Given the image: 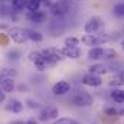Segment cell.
<instances>
[{
  "label": "cell",
  "instance_id": "obj_14",
  "mask_svg": "<svg viewBox=\"0 0 124 124\" xmlns=\"http://www.w3.org/2000/svg\"><path fill=\"white\" fill-rule=\"evenodd\" d=\"M23 102L20 101V100H17V98H10L9 101H7V104H6V110L7 111H10V113H13V114H19V113H22L23 111Z\"/></svg>",
  "mask_w": 124,
  "mask_h": 124
},
{
  "label": "cell",
  "instance_id": "obj_27",
  "mask_svg": "<svg viewBox=\"0 0 124 124\" xmlns=\"http://www.w3.org/2000/svg\"><path fill=\"white\" fill-rule=\"evenodd\" d=\"M10 43V38L7 32H0V46H7Z\"/></svg>",
  "mask_w": 124,
  "mask_h": 124
},
{
  "label": "cell",
  "instance_id": "obj_16",
  "mask_svg": "<svg viewBox=\"0 0 124 124\" xmlns=\"http://www.w3.org/2000/svg\"><path fill=\"white\" fill-rule=\"evenodd\" d=\"M104 48L102 46H94L88 51V59L90 61H102Z\"/></svg>",
  "mask_w": 124,
  "mask_h": 124
},
{
  "label": "cell",
  "instance_id": "obj_21",
  "mask_svg": "<svg viewBox=\"0 0 124 124\" xmlns=\"http://www.w3.org/2000/svg\"><path fill=\"white\" fill-rule=\"evenodd\" d=\"M17 71L15 68H0V77L1 78H16Z\"/></svg>",
  "mask_w": 124,
  "mask_h": 124
},
{
  "label": "cell",
  "instance_id": "obj_35",
  "mask_svg": "<svg viewBox=\"0 0 124 124\" xmlns=\"http://www.w3.org/2000/svg\"><path fill=\"white\" fill-rule=\"evenodd\" d=\"M75 1H85V0H75Z\"/></svg>",
  "mask_w": 124,
  "mask_h": 124
},
{
  "label": "cell",
  "instance_id": "obj_26",
  "mask_svg": "<svg viewBox=\"0 0 124 124\" xmlns=\"http://www.w3.org/2000/svg\"><path fill=\"white\" fill-rule=\"evenodd\" d=\"M81 43V39L77 36H66L63 39V46H78Z\"/></svg>",
  "mask_w": 124,
  "mask_h": 124
},
{
  "label": "cell",
  "instance_id": "obj_32",
  "mask_svg": "<svg viewBox=\"0 0 124 124\" xmlns=\"http://www.w3.org/2000/svg\"><path fill=\"white\" fill-rule=\"evenodd\" d=\"M42 1V4H46V6H51V0H39Z\"/></svg>",
  "mask_w": 124,
  "mask_h": 124
},
{
  "label": "cell",
  "instance_id": "obj_4",
  "mask_svg": "<svg viewBox=\"0 0 124 124\" xmlns=\"http://www.w3.org/2000/svg\"><path fill=\"white\" fill-rule=\"evenodd\" d=\"M40 54H42V56H43L48 66H55L63 58L61 49H58V48H43L40 51Z\"/></svg>",
  "mask_w": 124,
  "mask_h": 124
},
{
  "label": "cell",
  "instance_id": "obj_29",
  "mask_svg": "<svg viewBox=\"0 0 124 124\" xmlns=\"http://www.w3.org/2000/svg\"><path fill=\"white\" fill-rule=\"evenodd\" d=\"M6 98H7V94L0 88V104H1V102H4V101H6Z\"/></svg>",
  "mask_w": 124,
  "mask_h": 124
},
{
  "label": "cell",
  "instance_id": "obj_33",
  "mask_svg": "<svg viewBox=\"0 0 124 124\" xmlns=\"http://www.w3.org/2000/svg\"><path fill=\"white\" fill-rule=\"evenodd\" d=\"M19 90H20V91H23V90H28V87L22 84V85H19Z\"/></svg>",
  "mask_w": 124,
  "mask_h": 124
},
{
  "label": "cell",
  "instance_id": "obj_24",
  "mask_svg": "<svg viewBox=\"0 0 124 124\" xmlns=\"http://www.w3.org/2000/svg\"><path fill=\"white\" fill-rule=\"evenodd\" d=\"M117 58V52L113 48H104V55H102V61H111Z\"/></svg>",
  "mask_w": 124,
  "mask_h": 124
},
{
  "label": "cell",
  "instance_id": "obj_6",
  "mask_svg": "<svg viewBox=\"0 0 124 124\" xmlns=\"http://www.w3.org/2000/svg\"><path fill=\"white\" fill-rule=\"evenodd\" d=\"M102 28H104V19L101 16H91L84 25V32L85 33H97V32H101Z\"/></svg>",
  "mask_w": 124,
  "mask_h": 124
},
{
  "label": "cell",
  "instance_id": "obj_25",
  "mask_svg": "<svg viewBox=\"0 0 124 124\" xmlns=\"http://www.w3.org/2000/svg\"><path fill=\"white\" fill-rule=\"evenodd\" d=\"M113 15H114L116 17L123 19V17H124V1L114 4V7H113Z\"/></svg>",
  "mask_w": 124,
  "mask_h": 124
},
{
  "label": "cell",
  "instance_id": "obj_10",
  "mask_svg": "<svg viewBox=\"0 0 124 124\" xmlns=\"http://www.w3.org/2000/svg\"><path fill=\"white\" fill-rule=\"evenodd\" d=\"M59 116V110L58 107H54V105H49V107H45L42 108L40 114H39V121H48V120H54V118H58Z\"/></svg>",
  "mask_w": 124,
  "mask_h": 124
},
{
  "label": "cell",
  "instance_id": "obj_22",
  "mask_svg": "<svg viewBox=\"0 0 124 124\" xmlns=\"http://www.w3.org/2000/svg\"><path fill=\"white\" fill-rule=\"evenodd\" d=\"M39 9H42V1H39V0H28L26 1V10L28 12H36Z\"/></svg>",
  "mask_w": 124,
  "mask_h": 124
},
{
  "label": "cell",
  "instance_id": "obj_3",
  "mask_svg": "<svg viewBox=\"0 0 124 124\" xmlns=\"http://www.w3.org/2000/svg\"><path fill=\"white\" fill-rule=\"evenodd\" d=\"M71 4L69 0H56L55 3H51L48 13H51L54 17H63L69 13Z\"/></svg>",
  "mask_w": 124,
  "mask_h": 124
},
{
  "label": "cell",
  "instance_id": "obj_19",
  "mask_svg": "<svg viewBox=\"0 0 124 124\" xmlns=\"http://www.w3.org/2000/svg\"><path fill=\"white\" fill-rule=\"evenodd\" d=\"M111 100L116 102V104H123L124 102V90H120V88H116V90H113L111 93Z\"/></svg>",
  "mask_w": 124,
  "mask_h": 124
},
{
  "label": "cell",
  "instance_id": "obj_2",
  "mask_svg": "<svg viewBox=\"0 0 124 124\" xmlns=\"http://www.w3.org/2000/svg\"><path fill=\"white\" fill-rule=\"evenodd\" d=\"M71 102H72L75 107H82V108H85V107H91V105H93L94 98L88 91H85V90H82V88H78V90L74 93V95H72Z\"/></svg>",
  "mask_w": 124,
  "mask_h": 124
},
{
  "label": "cell",
  "instance_id": "obj_36",
  "mask_svg": "<svg viewBox=\"0 0 124 124\" xmlns=\"http://www.w3.org/2000/svg\"><path fill=\"white\" fill-rule=\"evenodd\" d=\"M0 78H1V77H0Z\"/></svg>",
  "mask_w": 124,
  "mask_h": 124
},
{
  "label": "cell",
  "instance_id": "obj_15",
  "mask_svg": "<svg viewBox=\"0 0 124 124\" xmlns=\"http://www.w3.org/2000/svg\"><path fill=\"white\" fill-rule=\"evenodd\" d=\"M0 88L4 91L6 94H10L16 90V82L15 78H0Z\"/></svg>",
  "mask_w": 124,
  "mask_h": 124
},
{
  "label": "cell",
  "instance_id": "obj_11",
  "mask_svg": "<svg viewBox=\"0 0 124 124\" xmlns=\"http://www.w3.org/2000/svg\"><path fill=\"white\" fill-rule=\"evenodd\" d=\"M81 84H84V85H87V87H100V85L102 84V79H101L100 75H95V74L88 72V74L82 75Z\"/></svg>",
  "mask_w": 124,
  "mask_h": 124
},
{
  "label": "cell",
  "instance_id": "obj_13",
  "mask_svg": "<svg viewBox=\"0 0 124 124\" xmlns=\"http://www.w3.org/2000/svg\"><path fill=\"white\" fill-rule=\"evenodd\" d=\"M61 52L63 55V58H69V59H78L81 56L79 46H62Z\"/></svg>",
  "mask_w": 124,
  "mask_h": 124
},
{
  "label": "cell",
  "instance_id": "obj_30",
  "mask_svg": "<svg viewBox=\"0 0 124 124\" xmlns=\"http://www.w3.org/2000/svg\"><path fill=\"white\" fill-rule=\"evenodd\" d=\"M26 124H39V120L35 118V117H31V118L26 120Z\"/></svg>",
  "mask_w": 124,
  "mask_h": 124
},
{
  "label": "cell",
  "instance_id": "obj_34",
  "mask_svg": "<svg viewBox=\"0 0 124 124\" xmlns=\"http://www.w3.org/2000/svg\"><path fill=\"white\" fill-rule=\"evenodd\" d=\"M121 48L124 49V39H123V42H121Z\"/></svg>",
  "mask_w": 124,
  "mask_h": 124
},
{
  "label": "cell",
  "instance_id": "obj_1",
  "mask_svg": "<svg viewBox=\"0 0 124 124\" xmlns=\"http://www.w3.org/2000/svg\"><path fill=\"white\" fill-rule=\"evenodd\" d=\"M111 40V36L110 33L107 32H97V33H85L82 38H81V42L87 46H101L104 43H108Z\"/></svg>",
  "mask_w": 124,
  "mask_h": 124
},
{
  "label": "cell",
  "instance_id": "obj_5",
  "mask_svg": "<svg viewBox=\"0 0 124 124\" xmlns=\"http://www.w3.org/2000/svg\"><path fill=\"white\" fill-rule=\"evenodd\" d=\"M7 35L10 38V40L16 45H25L28 42V38L25 35L23 28L20 26H9L7 28Z\"/></svg>",
  "mask_w": 124,
  "mask_h": 124
},
{
  "label": "cell",
  "instance_id": "obj_18",
  "mask_svg": "<svg viewBox=\"0 0 124 124\" xmlns=\"http://www.w3.org/2000/svg\"><path fill=\"white\" fill-rule=\"evenodd\" d=\"M110 85H111V87H123L124 85V71L117 72V74L110 79Z\"/></svg>",
  "mask_w": 124,
  "mask_h": 124
},
{
  "label": "cell",
  "instance_id": "obj_23",
  "mask_svg": "<svg viewBox=\"0 0 124 124\" xmlns=\"http://www.w3.org/2000/svg\"><path fill=\"white\" fill-rule=\"evenodd\" d=\"M6 58L9 61H19L22 58V52L19 49H10V51L6 52Z\"/></svg>",
  "mask_w": 124,
  "mask_h": 124
},
{
  "label": "cell",
  "instance_id": "obj_12",
  "mask_svg": "<svg viewBox=\"0 0 124 124\" xmlns=\"http://www.w3.org/2000/svg\"><path fill=\"white\" fill-rule=\"evenodd\" d=\"M23 31H25V35H26V38H28L29 42H33V43H40V42H43V35H42V32L36 31L35 28H23Z\"/></svg>",
  "mask_w": 124,
  "mask_h": 124
},
{
  "label": "cell",
  "instance_id": "obj_17",
  "mask_svg": "<svg viewBox=\"0 0 124 124\" xmlns=\"http://www.w3.org/2000/svg\"><path fill=\"white\" fill-rule=\"evenodd\" d=\"M26 1L28 0H10V9L15 13H23V10H26Z\"/></svg>",
  "mask_w": 124,
  "mask_h": 124
},
{
  "label": "cell",
  "instance_id": "obj_8",
  "mask_svg": "<svg viewBox=\"0 0 124 124\" xmlns=\"http://www.w3.org/2000/svg\"><path fill=\"white\" fill-rule=\"evenodd\" d=\"M28 58H29V61L35 65V68H36L38 71H40V72L46 71L48 65H46V62H45V59H43L40 51H31L29 55H28Z\"/></svg>",
  "mask_w": 124,
  "mask_h": 124
},
{
  "label": "cell",
  "instance_id": "obj_7",
  "mask_svg": "<svg viewBox=\"0 0 124 124\" xmlns=\"http://www.w3.org/2000/svg\"><path fill=\"white\" fill-rule=\"evenodd\" d=\"M48 16H49V13L43 9H39L36 12H26V15H25L26 20H29L33 25H43L48 20Z\"/></svg>",
  "mask_w": 124,
  "mask_h": 124
},
{
  "label": "cell",
  "instance_id": "obj_28",
  "mask_svg": "<svg viewBox=\"0 0 124 124\" xmlns=\"http://www.w3.org/2000/svg\"><path fill=\"white\" fill-rule=\"evenodd\" d=\"M26 104H28L31 108H40V107H42L38 101H33V100H28V101H26Z\"/></svg>",
  "mask_w": 124,
  "mask_h": 124
},
{
  "label": "cell",
  "instance_id": "obj_9",
  "mask_svg": "<svg viewBox=\"0 0 124 124\" xmlns=\"http://www.w3.org/2000/svg\"><path fill=\"white\" fill-rule=\"evenodd\" d=\"M71 93V84L68 81H56L54 85H52V94L56 95V97H63L66 94Z\"/></svg>",
  "mask_w": 124,
  "mask_h": 124
},
{
  "label": "cell",
  "instance_id": "obj_31",
  "mask_svg": "<svg viewBox=\"0 0 124 124\" xmlns=\"http://www.w3.org/2000/svg\"><path fill=\"white\" fill-rule=\"evenodd\" d=\"M9 124H26V121H23V120H15V121H12V123Z\"/></svg>",
  "mask_w": 124,
  "mask_h": 124
},
{
  "label": "cell",
  "instance_id": "obj_20",
  "mask_svg": "<svg viewBox=\"0 0 124 124\" xmlns=\"http://www.w3.org/2000/svg\"><path fill=\"white\" fill-rule=\"evenodd\" d=\"M88 69H90V72H91V74L100 75V77H101V75H104V74L107 72V66H105L104 63H98V62H97V63H93Z\"/></svg>",
  "mask_w": 124,
  "mask_h": 124
}]
</instances>
